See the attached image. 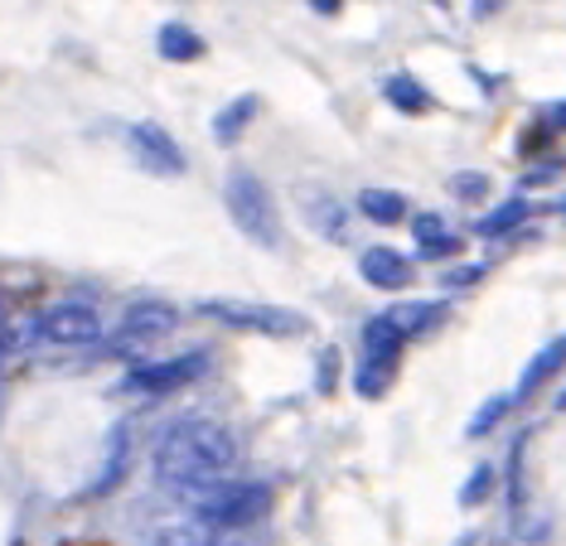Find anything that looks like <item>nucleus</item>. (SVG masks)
Segmentation results:
<instances>
[{"mask_svg":"<svg viewBox=\"0 0 566 546\" xmlns=\"http://www.w3.org/2000/svg\"><path fill=\"white\" fill-rule=\"evenodd\" d=\"M150 470H156L160 484H170L179 498H195V493L233 479L238 440H233L228 426H218V421H179L156 440V450H150Z\"/></svg>","mask_w":566,"mask_h":546,"instance_id":"obj_1","label":"nucleus"},{"mask_svg":"<svg viewBox=\"0 0 566 546\" xmlns=\"http://www.w3.org/2000/svg\"><path fill=\"white\" fill-rule=\"evenodd\" d=\"M223 203H228V218L238 223L242 238H252L256 246H276V242H281L276 199H272V189H266L252 170H242V165H238V170H228Z\"/></svg>","mask_w":566,"mask_h":546,"instance_id":"obj_2","label":"nucleus"},{"mask_svg":"<svg viewBox=\"0 0 566 546\" xmlns=\"http://www.w3.org/2000/svg\"><path fill=\"white\" fill-rule=\"evenodd\" d=\"M266 508H272V489L266 484H233V479H223V484H213V489H203L189 498V513H195L199 523H209L213 532L252 527L266 517Z\"/></svg>","mask_w":566,"mask_h":546,"instance_id":"obj_3","label":"nucleus"},{"mask_svg":"<svg viewBox=\"0 0 566 546\" xmlns=\"http://www.w3.org/2000/svg\"><path fill=\"white\" fill-rule=\"evenodd\" d=\"M199 315L228 324V329L266 334V339H301L305 334V315L281 305H262V301H199Z\"/></svg>","mask_w":566,"mask_h":546,"instance_id":"obj_4","label":"nucleus"},{"mask_svg":"<svg viewBox=\"0 0 566 546\" xmlns=\"http://www.w3.org/2000/svg\"><path fill=\"white\" fill-rule=\"evenodd\" d=\"M34 324V339L40 344H54V348H93L102 344V315L93 305H78V301H63V305H49L30 319Z\"/></svg>","mask_w":566,"mask_h":546,"instance_id":"obj_5","label":"nucleus"},{"mask_svg":"<svg viewBox=\"0 0 566 546\" xmlns=\"http://www.w3.org/2000/svg\"><path fill=\"white\" fill-rule=\"evenodd\" d=\"M203 377V354H175V358H160V363H140L122 377V392L132 397H170L179 387L199 382Z\"/></svg>","mask_w":566,"mask_h":546,"instance_id":"obj_6","label":"nucleus"},{"mask_svg":"<svg viewBox=\"0 0 566 546\" xmlns=\"http://www.w3.org/2000/svg\"><path fill=\"white\" fill-rule=\"evenodd\" d=\"M126 150L140 160V170H150V175H165V179H175V175H185V150H179V140L165 132V126L156 122H132L126 126Z\"/></svg>","mask_w":566,"mask_h":546,"instance_id":"obj_7","label":"nucleus"},{"mask_svg":"<svg viewBox=\"0 0 566 546\" xmlns=\"http://www.w3.org/2000/svg\"><path fill=\"white\" fill-rule=\"evenodd\" d=\"M175 305L165 301H136L132 309L122 315V329H117V348H136V344H156L165 334H175Z\"/></svg>","mask_w":566,"mask_h":546,"instance_id":"obj_8","label":"nucleus"},{"mask_svg":"<svg viewBox=\"0 0 566 546\" xmlns=\"http://www.w3.org/2000/svg\"><path fill=\"white\" fill-rule=\"evenodd\" d=\"M140 546H218V532L199 523L195 513H175V517H156L140 532Z\"/></svg>","mask_w":566,"mask_h":546,"instance_id":"obj_9","label":"nucleus"},{"mask_svg":"<svg viewBox=\"0 0 566 546\" xmlns=\"http://www.w3.org/2000/svg\"><path fill=\"white\" fill-rule=\"evenodd\" d=\"M358 271H364L368 285H378V291H402V285L411 281V262L407 256H397L392 246H368Z\"/></svg>","mask_w":566,"mask_h":546,"instance_id":"obj_10","label":"nucleus"},{"mask_svg":"<svg viewBox=\"0 0 566 546\" xmlns=\"http://www.w3.org/2000/svg\"><path fill=\"white\" fill-rule=\"evenodd\" d=\"M566 368V334H562V339H552L547 348H537V358L533 363H527V368H523V377H518V387H513V401H527V397H533L537 392V387H543V382H552V377H557Z\"/></svg>","mask_w":566,"mask_h":546,"instance_id":"obj_11","label":"nucleus"},{"mask_svg":"<svg viewBox=\"0 0 566 546\" xmlns=\"http://www.w3.org/2000/svg\"><path fill=\"white\" fill-rule=\"evenodd\" d=\"M156 49H160V59H170V63H195L203 59V39L189 30V24H160V34H156Z\"/></svg>","mask_w":566,"mask_h":546,"instance_id":"obj_12","label":"nucleus"},{"mask_svg":"<svg viewBox=\"0 0 566 546\" xmlns=\"http://www.w3.org/2000/svg\"><path fill=\"white\" fill-rule=\"evenodd\" d=\"M402 334H397V324L388 315H378V319H368L364 324V358H378V363H392L397 368V358H402Z\"/></svg>","mask_w":566,"mask_h":546,"instance_id":"obj_13","label":"nucleus"},{"mask_svg":"<svg viewBox=\"0 0 566 546\" xmlns=\"http://www.w3.org/2000/svg\"><path fill=\"white\" fill-rule=\"evenodd\" d=\"M527 213H533V203H527V199L499 203L494 213H484L480 223H474V238H509V232H518L527 223Z\"/></svg>","mask_w":566,"mask_h":546,"instance_id":"obj_14","label":"nucleus"},{"mask_svg":"<svg viewBox=\"0 0 566 546\" xmlns=\"http://www.w3.org/2000/svg\"><path fill=\"white\" fill-rule=\"evenodd\" d=\"M382 97H388L397 112H407V116L431 112V93H427V87H421L411 73H392L388 83H382Z\"/></svg>","mask_w":566,"mask_h":546,"instance_id":"obj_15","label":"nucleus"},{"mask_svg":"<svg viewBox=\"0 0 566 546\" xmlns=\"http://www.w3.org/2000/svg\"><path fill=\"white\" fill-rule=\"evenodd\" d=\"M358 213L373 218V223H382V228H392V223L407 218V199L392 193V189H364L358 193Z\"/></svg>","mask_w":566,"mask_h":546,"instance_id":"obj_16","label":"nucleus"},{"mask_svg":"<svg viewBox=\"0 0 566 546\" xmlns=\"http://www.w3.org/2000/svg\"><path fill=\"white\" fill-rule=\"evenodd\" d=\"M256 107H262L256 97H238V102H228V107L213 116V140H218V146H233V140H238L242 132H248V122L256 116Z\"/></svg>","mask_w":566,"mask_h":546,"instance_id":"obj_17","label":"nucleus"},{"mask_svg":"<svg viewBox=\"0 0 566 546\" xmlns=\"http://www.w3.org/2000/svg\"><path fill=\"white\" fill-rule=\"evenodd\" d=\"M411 232H417L421 256H455V252H460V238H450L446 223H441L436 213H421L417 223H411Z\"/></svg>","mask_w":566,"mask_h":546,"instance_id":"obj_18","label":"nucleus"},{"mask_svg":"<svg viewBox=\"0 0 566 546\" xmlns=\"http://www.w3.org/2000/svg\"><path fill=\"white\" fill-rule=\"evenodd\" d=\"M397 377L392 363H378V358H358V368H354V387H358V397H382L388 392V382Z\"/></svg>","mask_w":566,"mask_h":546,"instance_id":"obj_19","label":"nucleus"},{"mask_svg":"<svg viewBox=\"0 0 566 546\" xmlns=\"http://www.w3.org/2000/svg\"><path fill=\"white\" fill-rule=\"evenodd\" d=\"M126 454H132V445H126V435L117 431L112 435V450H107V464H102V479L87 493H93V498H102V493H112V484H117L122 479V470H126Z\"/></svg>","mask_w":566,"mask_h":546,"instance_id":"obj_20","label":"nucleus"},{"mask_svg":"<svg viewBox=\"0 0 566 546\" xmlns=\"http://www.w3.org/2000/svg\"><path fill=\"white\" fill-rule=\"evenodd\" d=\"M436 315H441L436 305H402V309H388V319L397 324V334H402V339H411V334H421Z\"/></svg>","mask_w":566,"mask_h":546,"instance_id":"obj_21","label":"nucleus"},{"mask_svg":"<svg viewBox=\"0 0 566 546\" xmlns=\"http://www.w3.org/2000/svg\"><path fill=\"white\" fill-rule=\"evenodd\" d=\"M509 407H513V397H494V401H484V407L470 416L465 435H489V431H494V426H499V421H504V416H509Z\"/></svg>","mask_w":566,"mask_h":546,"instance_id":"obj_22","label":"nucleus"},{"mask_svg":"<svg viewBox=\"0 0 566 546\" xmlns=\"http://www.w3.org/2000/svg\"><path fill=\"white\" fill-rule=\"evenodd\" d=\"M489 484H494V470H489V464H480V470L465 479V489H460V503H465V508H474V503H480L484 493H489Z\"/></svg>","mask_w":566,"mask_h":546,"instance_id":"obj_23","label":"nucleus"},{"mask_svg":"<svg viewBox=\"0 0 566 546\" xmlns=\"http://www.w3.org/2000/svg\"><path fill=\"white\" fill-rule=\"evenodd\" d=\"M450 189H455L465 203H474V199H484V193H489V179L484 175H455V179H450Z\"/></svg>","mask_w":566,"mask_h":546,"instance_id":"obj_24","label":"nucleus"},{"mask_svg":"<svg viewBox=\"0 0 566 546\" xmlns=\"http://www.w3.org/2000/svg\"><path fill=\"white\" fill-rule=\"evenodd\" d=\"M311 6L319 10V15H339V6H344V0H311Z\"/></svg>","mask_w":566,"mask_h":546,"instance_id":"obj_25","label":"nucleus"},{"mask_svg":"<svg viewBox=\"0 0 566 546\" xmlns=\"http://www.w3.org/2000/svg\"><path fill=\"white\" fill-rule=\"evenodd\" d=\"M494 10H499V0H474V15H480V20L494 15Z\"/></svg>","mask_w":566,"mask_h":546,"instance_id":"obj_26","label":"nucleus"},{"mask_svg":"<svg viewBox=\"0 0 566 546\" xmlns=\"http://www.w3.org/2000/svg\"><path fill=\"white\" fill-rule=\"evenodd\" d=\"M552 126H566V102H557V107H552Z\"/></svg>","mask_w":566,"mask_h":546,"instance_id":"obj_27","label":"nucleus"},{"mask_svg":"<svg viewBox=\"0 0 566 546\" xmlns=\"http://www.w3.org/2000/svg\"><path fill=\"white\" fill-rule=\"evenodd\" d=\"M6 319H10V315H6V305H0V324H6Z\"/></svg>","mask_w":566,"mask_h":546,"instance_id":"obj_28","label":"nucleus"},{"mask_svg":"<svg viewBox=\"0 0 566 546\" xmlns=\"http://www.w3.org/2000/svg\"><path fill=\"white\" fill-rule=\"evenodd\" d=\"M436 6H450V0H436Z\"/></svg>","mask_w":566,"mask_h":546,"instance_id":"obj_29","label":"nucleus"},{"mask_svg":"<svg viewBox=\"0 0 566 546\" xmlns=\"http://www.w3.org/2000/svg\"><path fill=\"white\" fill-rule=\"evenodd\" d=\"M562 411H566V397H562Z\"/></svg>","mask_w":566,"mask_h":546,"instance_id":"obj_30","label":"nucleus"},{"mask_svg":"<svg viewBox=\"0 0 566 546\" xmlns=\"http://www.w3.org/2000/svg\"><path fill=\"white\" fill-rule=\"evenodd\" d=\"M562 213H566V203H562Z\"/></svg>","mask_w":566,"mask_h":546,"instance_id":"obj_31","label":"nucleus"}]
</instances>
